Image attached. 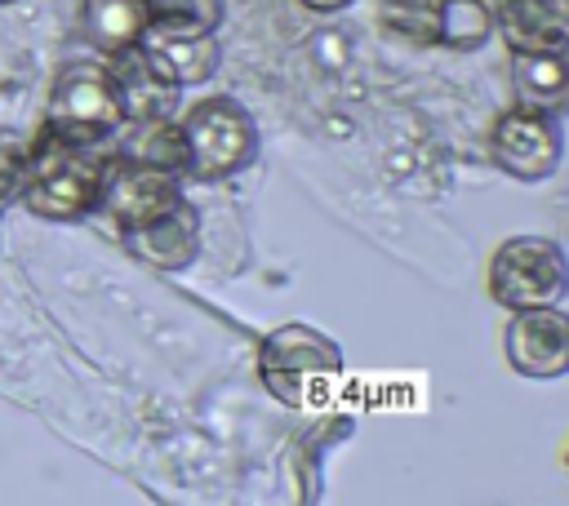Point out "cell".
Returning <instances> with one entry per match:
<instances>
[{
  "mask_svg": "<svg viewBox=\"0 0 569 506\" xmlns=\"http://www.w3.org/2000/svg\"><path fill=\"white\" fill-rule=\"evenodd\" d=\"M102 164H107L102 146H71L40 133L27 146L18 204L40 222H84L98 209Z\"/></svg>",
  "mask_w": 569,
  "mask_h": 506,
  "instance_id": "cell-1",
  "label": "cell"
},
{
  "mask_svg": "<svg viewBox=\"0 0 569 506\" xmlns=\"http://www.w3.org/2000/svg\"><path fill=\"white\" fill-rule=\"evenodd\" d=\"M173 124L182 142V182H227L258 160V124L227 93L191 102Z\"/></svg>",
  "mask_w": 569,
  "mask_h": 506,
  "instance_id": "cell-2",
  "label": "cell"
},
{
  "mask_svg": "<svg viewBox=\"0 0 569 506\" xmlns=\"http://www.w3.org/2000/svg\"><path fill=\"white\" fill-rule=\"evenodd\" d=\"M120 129H124V98L111 67L98 58H76L58 67L40 133L71 146H107Z\"/></svg>",
  "mask_w": 569,
  "mask_h": 506,
  "instance_id": "cell-3",
  "label": "cell"
},
{
  "mask_svg": "<svg viewBox=\"0 0 569 506\" xmlns=\"http://www.w3.org/2000/svg\"><path fill=\"white\" fill-rule=\"evenodd\" d=\"M258 377L271 399L307 408L325 399L342 377V346L302 320H284L258 346Z\"/></svg>",
  "mask_w": 569,
  "mask_h": 506,
  "instance_id": "cell-4",
  "label": "cell"
},
{
  "mask_svg": "<svg viewBox=\"0 0 569 506\" xmlns=\"http://www.w3.org/2000/svg\"><path fill=\"white\" fill-rule=\"evenodd\" d=\"M569 289L565 249L547 235H511L489 257V297L507 311L560 306Z\"/></svg>",
  "mask_w": 569,
  "mask_h": 506,
  "instance_id": "cell-5",
  "label": "cell"
},
{
  "mask_svg": "<svg viewBox=\"0 0 569 506\" xmlns=\"http://www.w3.org/2000/svg\"><path fill=\"white\" fill-rule=\"evenodd\" d=\"M182 173L147 164L129 151L107 155L102 164V182H98V209L116 231H133L160 213H169L173 204H182Z\"/></svg>",
  "mask_w": 569,
  "mask_h": 506,
  "instance_id": "cell-6",
  "label": "cell"
},
{
  "mask_svg": "<svg viewBox=\"0 0 569 506\" xmlns=\"http://www.w3.org/2000/svg\"><path fill=\"white\" fill-rule=\"evenodd\" d=\"M560 115L533 111V107H507L489 129V155L493 164L516 182H542L560 169Z\"/></svg>",
  "mask_w": 569,
  "mask_h": 506,
  "instance_id": "cell-7",
  "label": "cell"
},
{
  "mask_svg": "<svg viewBox=\"0 0 569 506\" xmlns=\"http://www.w3.org/2000/svg\"><path fill=\"white\" fill-rule=\"evenodd\" d=\"M502 355L511 373L529 382H551L569 373V315L560 306L511 311L502 328Z\"/></svg>",
  "mask_w": 569,
  "mask_h": 506,
  "instance_id": "cell-8",
  "label": "cell"
},
{
  "mask_svg": "<svg viewBox=\"0 0 569 506\" xmlns=\"http://www.w3.org/2000/svg\"><path fill=\"white\" fill-rule=\"evenodd\" d=\"M493 31L511 53H565L569 0H493Z\"/></svg>",
  "mask_w": 569,
  "mask_h": 506,
  "instance_id": "cell-9",
  "label": "cell"
},
{
  "mask_svg": "<svg viewBox=\"0 0 569 506\" xmlns=\"http://www.w3.org/2000/svg\"><path fill=\"white\" fill-rule=\"evenodd\" d=\"M138 58L147 62V71L160 84L191 89V84L213 80L218 62H222V49H218V36H173V31L147 27L142 40H138Z\"/></svg>",
  "mask_w": 569,
  "mask_h": 506,
  "instance_id": "cell-10",
  "label": "cell"
},
{
  "mask_svg": "<svg viewBox=\"0 0 569 506\" xmlns=\"http://www.w3.org/2000/svg\"><path fill=\"white\" fill-rule=\"evenodd\" d=\"M120 240L142 266L187 271L200 257V213L191 209V200H182L169 213H160V217H151L133 231H120Z\"/></svg>",
  "mask_w": 569,
  "mask_h": 506,
  "instance_id": "cell-11",
  "label": "cell"
},
{
  "mask_svg": "<svg viewBox=\"0 0 569 506\" xmlns=\"http://www.w3.org/2000/svg\"><path fill=\"white\" fill-rule=\"evenodd\" d=\"M147 27V0H80V31L107 58L129 53Z\"/></svg>",
  "mask_w": 569,
  "mask_h": 506,
  "instance_id": "cell-12",
  "label": "cell"
},
{
  "mask_svg": "<svg viewBox=\"0 0 569 506\" xmlns=\"http://www.w3.org/2000/svg\"><path fill=\"white\" fill-rule=\"evenodd\" d=\"M511 89H516V107L560 115L569 102L565 53H511Z\"/></svg>",
  "mask_w": 569,
  "mask_h": 506,
  "instance_id": "cell-13",
  "label": "cell"
},
{
  "mask_svg": "<svg viewBox=\"0 0 569 506\" xmlns=\"http://www.w3.org/2000/svg\"><path fill=\"white\" fill-rule=\"evenodd\" d=\"M431 13H436V44L453 53H476L493 40L489 0H431Z\"/></svg>",
  "mask_w": 569,
  "mask_h": 506,
  "instance_id": "cell-14",
  "label": "cell"
},
{
  "mask_svg": "<svg viewBox=\"0 0 569 506\" xmlns=\"http://www.w3.org/2000/svg\"><path fill=\"white\" fill-rule=\"evenodd\" d=\"M147 18L173 36H218L222 0H147Z\"/></svg>",
  "mask_w": 569,
  "mask_h": 506,
  "instance_id": "cell-15",
  "label": "cell"
},
{
  "mask_svg": "<svg viewBox=\"0 0 569 506\" xmlns=\"http://www.w3.org/2000/svg\"><path fill=\"white\" fill-rule=\"evenodd\" d=\"M382 22L387 31L413 40V44H436V13L431 0H387L382 4Z\"/></svg>",
  "mask_w": 569,
  "mask_h": 506,
  "instance_id": "cell-16",
  "label": "cell"
},
{
  "mask_svg": "<svg viewBox=\"0 0 569 506\" xmlns=\"http://www.w3.org/2000/svg\"><path fill=\"white\" fill-rule=\"evenodd\" d=\"M22 173H27V146L9 133H0V213L9 204H18L22 191Z\"/></svg>",
  "mask_w": 569,
  "mask_h": 506,
  "instance_id": "cell-17",
  "label": "cell"
},
{
  "mask_svg": "<svg viewBox=\"0 0 569 506\" xmlns=\"http://www.w3.org/2000/svg\"><path fill=\"white\" fill-rule=\"evenodd\" d=\"M302 9H311V13H342L351 0H298Z\"/></svg>",
  "mask_w": 569,
  "mask_h": 506,
  "instance_id": "cell-18",
  "label": "cell"
},
{
  "mask_svg": "<svg viewBox=\"0 0 569 506\" xmlns=\"http://www.w3.org/2000/svg\"><path fill=\"white\" fill-rule=\"evenodd\" d=\"M0 4H18V0H0Z\"/></svg>",
  "mask_w": 569,
  "mask_h": 506,
  "instance_id": "cell-19",
  "label": "cell"
}]
</instances>
